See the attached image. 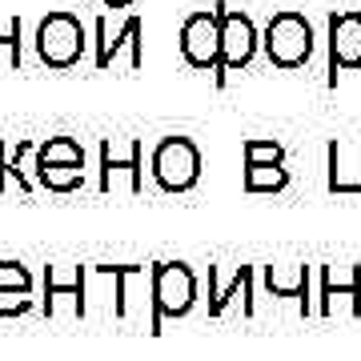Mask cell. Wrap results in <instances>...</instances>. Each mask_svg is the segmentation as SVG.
<instances>
[{
    "label": "cell",
    "mask_w": 361,
    "mask_h": 361,
    "mask_svg": "<svg viewBox=\"0 0 361 361\" xmlns=\"http://www.w3.org/2000/svg\"><path fill=\"white\" fill-rule=\"evenodd\" d=\"M197 301V277L180 261H161L153 269V322L149 334H161L169 317H185Z\"/></svg>",
    "instance_id": "6da1fadb"
},
{
    "label": "cell",
    "mask_w": 361,
    "mask_h": 361,
    "mask_svg": "<svg viewBox=\"0 0 361 361\" xmlns=\"http://www.w3.org/2000/svg\"><path fill=\"white\" fill-rule=\"evenodd\" d=\"M37 56L49 68H73L85 56V25L73 13H49L37 28Z\"/></svg>",
    "instance_id": "7a4b0ae2"
},
{
    "label": "cell",
    "mask_w": 361,
    "mask_h": 361,
    "mask_svg": "<svg viewBox=\"0 0 361 361\" xmlns=\"http://www.w3.org/2000/svg\"><path fill=\"white\" fill-rule=\"evenodd\" d=\"M153 177L165 193H189L201 177V153L189 137H165L153 153Z\"/></svg>",
    "instance_id": "3957f363"
},
{
    "label": "cell",
    "mask_w": 361,
    "mask_h": 361,
    "mask_svg": "<svg viewBox=\"0 0 361 361\" xmlns=\"http://www.w3.org/2000/svg\"><path fill=\"white\" fill-rule=\"evenodd\" d=\"M265 52L277 68H297L310 61L313 52V32L310 20L301 13H277L265 28Z\"/></svg>",
    "instance_id": "277c9868"
},
{
    "label": "cell",
    "mask_w": 361,
    "mask_h": 361,
    "mask_svg": "<svg viewBox=\"0 0 361 361\" xmlns=\"http://www.w3.org/2000/svg\"><path fill=\"white\" fill-rule=\"evenodd\" d=\"M180 52L193 68H221V13H193L180 25Z\"/></svg>",
    "instance_id": "5b68a950"
},
{
    "label": "cell",
    "mask_w": 361,
    "mask_h": 361,
    "mask_svg": "<svg viewBox=\"0 0 361 361\" xmlns=\"http://www.w3.org/2000/svg\"><path fill=\"white\" fill-rule=\"evenodd\" d=\"M257 52V32H253V20L237 8H221V68H217V80L225 85V73L241 68L253 61Z\"/></svg>",
    "instance_id": "8992f818"
},
{
    "label": "cell",
    "mask_w": 361,
    "mask_h": 361,
    "mask_svg": "<svg viewBox=\"0 0 361 361\" xmlns=\"http://www.w3.org/2000/svg\"><path fill=\"white\" fill-rule=\"evenodd\" d=\"M329 52H334V73L341 68H357L361 65V16L357 13H341L329 20Z\"/></svg>",
    "instance_id": "52a82bcc"
},
{
    "label": "cell",
    "mask_w": 361,
    "mask_h": 361,
    "mask_svg": "<svg viewBox=\"0 0 361 361\" xmlns=\"http://www.w3.org/2000/svg\"><path fill=\"white\" fill-rule=\"evenodd\" d=\"M85 277H89L85 265H49L44 269V313L52 317V301L65 293L77 301V313H85Z\"/></svg>",
    "instance_id": "ba28073f"
},
{
    "label": "cell",
    "mask_w": 361,
    "mask_h": 361,
    "mask_svg": "<svg viewBox=\"0 0 361 361\" xmlns=\"http://www.w3.org/2000/svg\"><path fill=\"white\" fill-rule=\"evenodd\" d=\"M341 293L349 297V310H353V317H361V265H325L322 273V313H329V301Z\"/></svg>",
    "instance_id": "9c48e42d"
},
{
    "label": "cell",
    "mask_w": 361,
    "mask_h": 361,
    "mask_svg": "<svg viewBox=\"0 0 361 361\" xmlns=\"http://www.w3.org/2000/svg\"><path fill=\"white\" fill-rule=\"evenodd\" d=\"M265 289L273 297H301V313H310V265H269L265 269Z\"/></svg>",
    "instance_id": "30bf717a"
},
{
    "label": "cell",
    "mask_w": 361,
    "mask_h": 361,
    "mask_svg": "<svg viewBox=\"0 0 361 361\" xmlns=\"http://www.w3.org/2000/svg\"><path fill=\"white\" fill-rule=\"evenodd\" d=\"M237 293H245V297L253 293V265H241L225 289L217 285V273H213V265H209V297H213V301H209V317H221L225 305H229V297H237ZM245 313H253V301L245 305Z\"/></svg>",
    "instance_id": "8fae6325"
},
{
    "label": "cell",
    "mask_w": 361,
    "mask_h": 361,
    "mask_svg": "<svg viewBox=\"0 0 361 361\" xmlns=\"http://www.w3.org/2000/svg\"><path fill=\"white\" fill-rule=\"evenodd\" d=\"M116 169H129V189H133V193H141V185H145V180H141V145L133 141L125 161L113 157V145H104V149H101V189H104V193L113 189V173H116Z\"/></svg>",
    "instance_id": "7c38bea8"
},
{
    "label": "cell",
    "mask_w": 361,
    "mask_h": 361,
    "mask_svg": "<svg viewBox=\"0 0 361 361\" xmlns=\"http://www.w3.org/2000/svg\"><path fill=\"white\" fill-rule=\"evenodd\" d=\"M37 165H77L85 169V149L73 137H52L37 149Z\"/></svg>",
    "instance_id": "4fadbf2b"
},
{
    "label": "cell",
    "mask_w": 361,
    "mask_h": 361,
    "mask_svg": "<svg viewBox=\"0 0 361 361\" xmlns=\"http://www.w3.org/2000/svg\"><path fill=\"white\" fill-rule=\"evenodd\" d=\"M37 180L52 193H73L85 185V169L77 165H37Z\"/></svg>",
    "instance_id": "5bb4252c"
},
{
    "label": "cell",
    "mask_w": 361,
    "mask_h": 361,
    "mask_svg": "<svg viewBox=\"0 0 361 361\" xmlns=\"http://www.w3.org/2000/svg\"><path fill=\"white\" fill-rule=\"evenodd\" d=\"M97 37H101V49H97V68H109V61L116 56V49H121V44L141 49V20H137V16H129V20H125V28H121L113 40L104 37L101 28H97Z\"/></svg>",
    "instance_id": "9a60e30c"
},
{
    "label": "cell",
    "mask_w": 361,
    "mask_h": 361,
    "mask_svg": "<svg viewBox=\"0 0 361 361\" xmlns=\"http://www.w3.org/2000/svg\"><path fill=\"white\" fill-rule=\"evenodd\" d=\"M285 180H289V173L281 165H245L249 193H277V189H285Z\"/></svg>",
    "instance_id": "2e32d148"
},
{
    "label": "cell",
    "mask_w": 361,
    "mask_h": 361,
    "mask_svg": "<svg viewBox=\"0 0 361 361\" xmlns=\"http://www.w3.org/2000/svg\"><path fill=\"white\" fill-rule=\"evenodd\" d=\"M0 289H20V293H32V277L20 261H0Z\"/></svg>",
    "instance_id": "e0dca14e"
},
{
    "label": "cell",
    "mask_w": 361,
    "mask_h": 361,
    "mask_svg": "<svg viewBox=\"0 0 361 361\" xmlns=\"http://www.w3.org/2000/svg\"><path fill=\"white\" fill-rule=\"evenodd\" d=\"M32 310V293H20V289H0V317H20V313Z\"/></svg>",
    "instance_id": "ac0fdd59"
},
{
    "label": "cell",
    "mask_w": 361,
    "mask_h": 361,
    "mask_svg": "<svg viewBox=\"0 0 361 361\" xmlns=\"http://www.w3.org/2000/svg\"><path fill=\"white\" fill-rule=\"evenodd\" d=\"M245 165H281V149L265 141H249L245 145Z\"/></svg>",
    "instance_id": "d6986e66"
},
{
    "label": "cell",
    "mask_w": 361,
    "mask_h": 361,
    "mask_svg": "<svg viewBox=\"0 0 361 361\" xmlns=\"http://www.w3.org/2000/svg\"><path fill=\"white\" fill-rule=\"evenodd\" d=\"M0 49H8L16 61H20V25H16V20H8V28L0 32Z\"/></svg>",
    "instance_id": "ffe728a7"
},
{
    "label": "cell",
    "mask_w": 361,
    "mask_h": 361,
    "mask_svg": "<svg viewBox=\"0 0 361 361\" xmlns=\"http://www.w3.org/2000/svg\"><path fill=\"white\" fill-rule=\"evenodd\" d=\"M8 189V145H0V193Z\"/></svg>",
    "instance_id": "44dd1931"
}]
</instances>
